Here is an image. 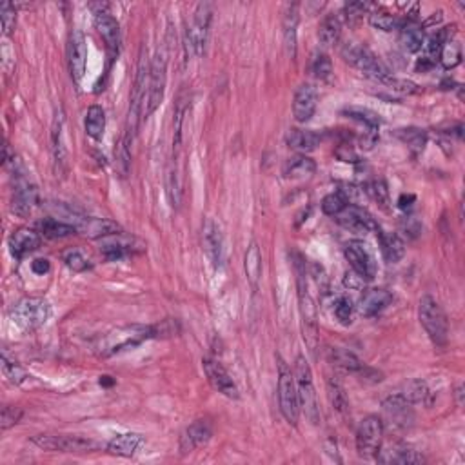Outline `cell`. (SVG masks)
I'll list each match as a JSON object with an SVG mask.
<instances>
[{
	"mask_svg": "<svg viewBox=\"0 0 465 465\" xmlns=\"http://www.w3.org/2000/svg\"><path fill=\"white\" fill-rule=\"evenodd\" d=\"M39 205V189L15 169V191L11 198V213L16 217H29Z\"/></svg>",
	"mask_w": 465,
	"mask_h": 465,
	"instance_id": "4fadbf2b",
	"label": "cell"
},
{
	"mask_svg": "<svg viewBox=\"0 0 465 465\" xmlns=\"http://www.w3.org/2000/svg\"><path fill=\"white\" fill-rule=\"evenodd\" d=\"M369 24L373 26L374 29H380V31H394V29H400L402 21L397 15H393L387 9H374V11L369 13Z\"/></svg>",
	"mask_w": 465,
	"mask_h": 465,
	"instance_id": "60d3db41",
	"label": "cell"
},
{
	"mask_svg": "<svg viewBox=\"0 0 465 465\" xmlns=\"http://www.w3.org/2000/svg\"><path fill=\"white\" fill-rule=\"evenodd\" d=\"M434 66V61H431V58H427V56H421L420 61L417 62V71H421L425 73L427 69H431Z\"/></svg>",
	"mask_w": 465,
	"mask_h": 465,
	"instance_id": "6125c7cd",
	"label": "cell"
},
{
	"mask_svg": "<svg viewBox=\"0 0 465 465\" xmlns=\"http://www.w3.org/2000/svg\"><path fill=\"white\" fill-rule=\"evenodd\" d=\"M369 8L371 4H367V2H349V4H345L344 11H345V16H347V21L354 22Z\"/></svg>",
	"mask_w": 465,
	"mask_h": 465,
	"instance_id": "9f6ffc18",
	"label": "cell"
},
{
	"mask_svg": "<svg viewBox=\"0 0 465 465\" xmlns=\"http://www.w3.org/2000/svg\"><path fill=\"white\" fill-rule=\"evenodd\" d=\"M418 318H420L421 327H424V331L434 345L441 347V345L447 344L449 320H447V315L441 309V305L429 295L421 297L420 305H418Z\"/></svg>",
	"mask_w": 465,
	"mask_h": 465,
	"instance_id": "5b68a950",
	"label": "cell"
},
{
	"mask_svg": "<svg viewBox=\"0 0 465 465\" xmlns=\"http://www.w3.org/2000/svg\"><path fill=\"white\" fill-rule=\"evenodd\" d=\"M378 240H380L382 247V257H384L385 262L389 264H397L404 258L405 255V242L402 240L400 235L397 232H384L378 231Z\"/></svg>",
	"mask_w": 465,
	"mask_h": 465,
	"instance_id": "f1b7e54d",
	"label": "cell"
},
{
	"mask_svg": "<svg viewBox=\"0 0 465 465\" xmlns=\"http://www.w3.org/2000/svg\"><path fill=\"white\" fill-rule=\"evenodd\" d=\"M344 255L347 258L349 265L353 267L354 273L364 280H373L377 275V262L367 245L360 240H351L345 244Z\"/></svg>",
	"mask_w": 465,
	"mask_h": 465,
	"instance_id": "5bb4252c",
	"label": "cell"
},
{
	"mask_svg": "<svg viewBox=\"0 0 465 465\" xmlns=\"http://www.w3.org/2000/svg\"><path fill=\"white\" fill-rule=\"evenodd\" d=\"M115 380H111V377H101V385H113Z\"/></svg>",
	"mask_w": 465,
	"mask_h": 465,
	"instance_id": "be15d7a7",
	"label": "cell"
},
{
	"mask_svg": "<svg viewBox=\"0 0 465 465\" xmlns=\"http://www.w3.org/2000/svg\"><path fill=\"white\" fill-rule=\"evenodd\" d=\"M327 394L329 400H331V405L337 413H340L342 417H349V400L347 394H345V389L342 387L340 382L337 378H329L327 380Z\"/></svg>",
	"mask_w": 465,
	"mask_h": 465,
	"instance_id": "74e56055",
	"label": "cell"
},
{
	"mask_svg": "<svg viewBox=\"0 0 465 465\" xmlns=\"http://www.w3.org/2000/svg\"><path fill=\"white\" fill-rule=\"evenodd\" d=\"M213 6L209 2H200L193 13V22L188 29V53L200 56L208 44L209 28H211Z\"/></svg>",
	"mask_w": 465,
	"mask_h": 465,
	"instance_id": "8fae6325",
	"label": "cell"
},
{
	"mask_svg": "<svg viewBox=\"0 0 465 465\" xmlns=\"http://www.w3.org/2000/svg\"><path fill=\"white\" fill-rule=\"evenodd\" d=\"M397 137L400 138L404 144H407V148H409L414 155H420L425 149V144H427V135H425L424 129L418 128L398 129Z\"/></svg>",
	"mask_w": 465,
	"mask_h": 465,
	"instance_id": "ab89813d",
	"label": "cell"
},
{
	"mask_svg": "<svg viewBox=\"0 0 465 465\" xmlns=\"http://www.w3.org/2000/svg\"><path fill=\"white\" fill-rule=\"evenodd\" d=\"M315 171H317V164L313 158L305 157V155H295L284 165L285 178H305L311 177Z\"/></svg>",
	"mask_w": 465,
	"mask_h": 465,
	"instance_id": "d6a6232c",
	"label": "cell"
},
{
	"mask_svg": "<svg viewBox=\"0 0 465 465\" xmlns=\"http://www.w3.org/2000/svg\"><path fill=\"white\" fill-rule=\"evenodd\" d=\"M49 267H51V265H49V260H46V258H36V260L31 262L33 273L41 275V277L42 275L49 273Z\"/></svg>",
	"mask_w": 465,
	"mask_h": 465,
	"instance_id": "680465c9",
	"label": "cell"
},
{
	"mask_svg": "<svg viewBox=\"0 0 465 465\" xmlns=\"http://www.w3.org/2000/svg\"><path fill=\"white\" fill-rule=\"evenodd\" d=\"M149 81V62H148V51L142 48L140 58H138L137 66V76H135V84H133L131 98H129V113H128V124H126L124 138L133 144L135 137L138 133V126H140L142 116H144L145 108V82Z\"/></svg>",
	"mask_w": 465,
	"mask_h": 465,
	"instance_id": "7a4b0ae2",
	"label": "cell"
},
{
	"mask_svg": "<svg viewBox=\"0 0 465 465\" xmlns=\"http://www.w3.org/2000/svg\"><path fill=\"white\" fill-rule=\"evenodd\" d=\"M311 69H313L315 76L320 78V81H329L331 75H333V62L329 58L325 53H317L311 62Z\"/></svg>",
	"mask_w": 465,
	"mask_h": 465,
	"instance_id": "c3c4849f",
	"label": "cell"
},
{
	"mask_svg": "<svg viewBox=\"0 0 465 465\" xmlns=\"http://www.w3.org/2000/svg\"><path fill=\"white\" fill-rule=\"evenodd\" d=\"M447 39H451L449 28L440 29L438 33L431 35L429 39H427V44H424L425 46V56H427V58H431V61H436L438 56H440V51H441V48H444V44Z\"/></svg>",
	"mask_w": 465,
	"mask_h": 465,
	"instance_id": "f6af8a7d",
	"label": "cell"
},
{
	"mask_svg": "<svg viewBox=\"0 0 465 465\" xmlns=\"http://www.w3.org/2000/svg\"><path fill=\"white\" fill-rule=\"evenodd\" d=\"M297 269V284H298V307H300L302 318V333H304L305 344L309 345V351L315 353L318 347V313L317 304L309 293L307 275H305V262L302 257H297L295 262Z\"/></svg>",
	"mask_w": 465,
	"mask_h": 465,
	"instance_id": "6da1fadb",
	"label": "cell"
},
{
	"mask_svg": "<svg viewBox=\"0 0 465 465\" xmlns=\"http://www.w3.org/2000/svg\"><path fill=\"white\" fill-rule=\"evenodd\" d=\"M202 232H204L202 238H204L205 255H208L209 260L213 262V265H220L222 251H224V247H222V245H224V240H222L220 228H218L213 220H208Z\"/></svg>",
	"mask_w": 465,
	"mask_h": 465,
	"instance_id": "4316f807",
	"label": "cell"
},
{
	"mask_svg": "<svg viewBox=\"0 0 465 465\" xmlns=\"http://www.w3.org/2000/svg\"><path fill=\"white\" fill-rule=\"evenodd\" d=\"M213 434V427L208 420H197L189 425L180 438V451L182 454H188L195 451L200 445L208 444Z\"/></svg>",
	"mask_w": 465,
	"mask_h": 465,
	"instance_id": "7402d4cb",
	"label": "cell"
},
{
	"mask_svg": "<svg viewBox=\"0 0 465 465\" xmlns=\"http://www.w3.org/2000/svg\"><path fill=\"white\" fill-rule=\"evenodd\" d=\"M33 444L44 451L55 453H91L98 445L93 440L75 434H39L33 438Z\"/></svg>",
	"mask_w": 465,
	"mask_h": 465,
	"instance_id": "30bf717a",
	"label": "cell"
},
{
	"mask_svg": "<svg viewBox=\"0 0 465 465\" xmlns=\"http://www.w3.org/2000/svg\"><path fill=\"white\" fill-rule=\"evenodd\" d=\"M414 200H417V197L414 195H400V198H398V208L400 209H409L411 205L414 204Z\"/></svg>",
	"mask_w": 465,
	"mask_h": 465,
	"instance_id": "94428289",
	"label": "cell"
},
{
	"mask_svg": "<svg viewBox=\"0 0 465 465\" xmlns=\"http://www.w3.org/2000/svg\"><path fill=\"white\" fill-rule=\"evenodd\" d=\"M456 394H458V405H461V394H464V387H458Z\"/></svg>",
	"mask_w": 465,
	"mask_h": 465,
	"instance_id": "e7e4bbea",
	"label": "cell"
},
{
	"mask_svg": "<svg viewBox=\"0 0 465 465\" xmlns=\"http://www.w3.org/2000/svg\"><path fill=\"white\" fill-rule=\"evenodd\" d=\"M329 362L337 367V369L344 371L349 374H360V371L364 369L365 364L357 357L354 353L347 351V349H329Z\"/></svg>",
	"mask_w": 465,
	"mask_h": 465,
	"instance_id": "f546056e",
	"label": "cell"
},
{
	"mask_svg": "<svg viewBox=\"0 0 465 465\" xmlns=\"http://www.w3.org/2000/svg\"><path fill=\"white\" fill-rule=\"evenodd\" d=\"M342 56L347 64H351L353 68H357L362 75L369 76L373 81H378L384 84L393 73L389 71V68L371 51L369 48L360 44H347L342 49Z\"/></svg>",
	"mask_w": 465,
	"mask_h": 465,
	"instance_id": "8992f818",
	"label": "cell"
},
{
	"mask_svg": "<svg viewBox=\"0 0 465 465\" xmlns=\"http://www.w3.org/2000/svg\"><path fill=\"white\" fill-rule=\"evenodd\" d=\"M131 144L126 140L124 137L118 140V145L115 149V160H116V168L121 171L122 177H126L129 173V165H131V151H129Z\"/></svg>",
	"mask_w": 465,
	"mask_h": 465,
	"instance_id": "7dc6e473",
	"label": "cell"
},
{
	"mask_svg": "<svg viewBox=\"0 0 465 465\" xmlns=\"http://www.w3.org/2000/svg\"><path fill=\"white\" fill-rule=\"evenodd\" d=\"M93 22H95L96 31L101 33L102 41H104L109 55L116 56L118 48H121V26H118V22H116L115 16H113L109 11H106V9L101 8L98 11H95Z\"/></svg>",
	"mask_w": 465,
	"mask_h": 465,
	"instance_id": "e0dca14e",
	"label": "cell"
},
{
	"mask_svg": "<svg viewBox=\"0 0 465 465\" xmlns=\"http://www.w3.org/2000/svg\"><path fill=\"white\" fill-rule=\"evenodd\" d=\"M165 82H168V55L164 49H158L153 56L151 64H149V81H148V101H145L144 116L148 118L149 115L157 111L158 106L164 101L165 93Z\"/></svg>",
	"mask_w": 465,
	"mask_h": 465,
	"instance_id": "ba28073f",
	"label": "cell"
},
{
	"mask_svg": "<svg viewBox=\"0 0 465 465\" xmlns=\"http://www.w3.org/2000/svg\"><path fill=\"white\" fill-rule=\"evenodd\" d=\"M51 317V305L44 298L28 297L16 302L9 313V320L22 333H31L35 329L42 327Z\"/></svg>",
	"mask_w": 465,
	"mask_h": 465,
	"instance_id": "3957f363",
	"label": "cell"
},
{
	"mask_svg": "<svg viewBox=\"0 0 465 465\" xmlns=\"http://www.w3.org/2000/svg\"><path fill=\"white\" fill-rule=\"evenodd\" d=\"M51 153L55 160L56 171H62L66 168V158H68V149L64 145V113L56 111L51 126Z\"/></svg>",
	"mask_w": 465,
	"mask_h": 465,
	"instance_id": "cb8c5ba5",
	"label": "cell"
},
{
	"mask_svg": "<svg viewBox=\"0 0 465 465\" xmlns=\"http://www.w3.org/2000/svg\"><path fill=\"white\" fill-rule=\"evenodd\" d=\"M244 267L249 285L253 289H258V282H260L262 277V255L257 242H251V245H249L247 251H245Z\"/></svg>",
	"mask_w": 465,
	"mask_h": 465,
	"instance_id": "1f68e13d",
	"label": "cell"
},
{
	"mask_svg": "<svg viewBox=\"0 0 465 465\" xmlns=\"http://www.w3.org/2000/svg\"><path fill=\"white\" fill-rule=\"evenodd\" d=\"M287 145L297 149L300 153H309L317 149V145L322 142V137L318 133L309 131V129H291L287 133Z\"/></svg>",
	"mask_w": 465,
	"mask_h": 465,
	"instance_id": "4dcf8cb0",
	"label": "cell"
},
{
	"mask_svg": "<svg viewBox=\"0 0 465 465\" xmlns=\"http://www.w3.org/2000/svg\"><path fill=\"white\" fill-rule=\"evenodd\" d=\"M0 22H2V31L4 35H11L16 26V9L11 2H2L0 6Z\"/></svg>",
	"mask_w": 465,
	"mask_h": 465,
	"instance_id": "816d5d0a",
	"label": "cell"
},
{
	"mask_svg": "<svg viewBox=\"0 0 465 465\" xmlns=\"http://www.w3.org/2000/svg\"><path fill=\"white\" fill-rule=\"evenodd\" d=\"M278 405H280L282 417L291 425H297L300 418L297 382H295V373L291 367L280 357H278Z\"/></svg>",
	"mask_w": 465,
	"mask_h": 465,
	"instance_id": "52a82bcc",
	"label": "cell"
},
{
	"mask_svg": "<svg viewBox=\"0 0 465 465\" xmlns=\"http://www.w3.org/2000/svg\"><path fill=\"white\" fill-rule=\"evenodd\" d=\"M362 191L371 198V200L377 202L384 211H387L391 205V195H389V188L385 184V180L382 178H377V180H371L362 188Z\"/></svg>",
	"mask_w": 465,
	"mask_h": 465,
	"instance_id": "f35d334b",
	"label": "cell"
},
{
	"mask_svg": "<svg viewBox=\"0 0 465 465\" xmlns=\"http://www.w3.org/2000/svg\"><path fill=\"white\" fill-rule=\"evenodd\" d=\"M377 460L380 461V464L411 465V464H421V461H425V458L421 456L418 451H414L411 445L393 444L389 445L387 449L378 451Z\"/></svg>",
	"mask_w": 465,
	"mask_h": 465,
	"instance_id": "ffe728a7",
	"label": "cell"
},
{
	"mask_svg": "<svg viewBox=\"0 0 465 465\" xmlns=\"http://www.w3.org/2000/svg\"><path fill=\"white\" fill-rule=\"evenodd\" d=\"M106 131V113L101 106H91L86 113V133L93 140H101Z\"/></svg>",
	"mask_w": 465,
	"mask_h": 465,
	"instance_id": "d590c367",
	"label": "cell"
},
{
	"mask_svg": "<svg viewBox=\"0 0 465 465\" xmlns=\"http://www.w3.org/2000/svg\"><path fill=\"white\" fill-rule=\"evenodd\" d=\"M338 224L353 232H378L380 225L377 224L374 217L362 205L349 204L344 211L337 217Z\"/></svg>",
	"mask_w": 465,
	"mask_h": 465,
	"instance_id": "9a60e30c",
	"label": "cell"
},
{
	"mask_svg": "<svg viewBox=\"0 0 465 465\" xmlns=\"http://www.w3.org/2000/svg\"><path fill=\"white\" fill-rule=\"evenodd\" d=\"M398 394H402L411 404H424L427 400V397H429V389H427L425 382L411 380L407 384H404V387H402Z\"/></svg>",
	"mask_w": 465,
	"mask_h": 465,
	"instance_id": "b9f144b4",
	"label": "cell"
},
{
	"mask_svg": "<svg viewBox=\"0 0 465 465\" xmlns=\"http://www.w3.org/2000/svg\"><path fill=\"white\" fill-rule=\"evenodd\" d=\"M384 421L380 417L364 418L357 429V451L362 458H377L384 441Z\"/></svg>",
	"mask_w": 465,
	"mask_h": 465,
	"instance_id": "9c48e42d",
	"label": "cell"
},
{
	"mask_svg": "<svg viewBox=\"0 0 465 465\" xmlns=\"http://www.w3.org/2000/svg\"><path fill=\"white\" fill-rule=\"evenodd\" d=\"M64 262H66V265L71 269V271H75V273H82V271H86V269L91 267L88 258H86L81 251H76V249L68 251V253L64 255Z\"/></svg>",
	"mask_w": 465,
	"mask_h": 465,
	"instance_id": "f5cc1de1",
	"label": "cell"
},
{
	"mask_svg": "<svg viewBox=\"0 0 465 465\" xmlns=\"http://www.w3.org/2000/svg\"><path fill=\"white\" fill-rule=\"evenodd\" d=\"M342 35V24L338 21L337 15L324 16V21L318 26V41L322 46H334L340 41Z\"/></svg>",
	"mask_w": 465,
	"mask_h": 465,
	"instance_id": "e575fe53",
	"label": "cell"
},
{
	"mask_svg": "<svg viewBox=\"0 0 465 465\" xmlns=\"http://www.w3.org/2000/svg\"><path fill=\"white\" fill-rule=\"evenodd\" d=\"M391 302H393V295L387 289H367L358 304V313L365 318H373L380 315Z\"/></svg>",
	"mask_w": 465,
	"mask_h": 465,
	"instance_id": "44dd1931",
	"label": "cell"
},
{
	"mask_svg": "<svg viewBox=\"0 0 465 465\" xmlns=\"http://www.w3.org/2000/svg\"><path fill=\"white\" fill-rule=\"evenodd\" d=\"M39 229H41V235H44L46 238H66L78 232L75 225L68 224L64 220H58V218H44L39 224Z\"/></svg>",
	"mask_w": 465,
	"mask_h": 465,
	"instance_id": "8d00e7d4",
	"label": "cell"
},
{
	"mask_svg": "<svg viewBox=\"0 0 465 465\" xmlns=\"http://www.w3.org/2000/svg\"><path fill=\"white\" fill-rule=\"evenodd\" d=\"M144 445V436L138 433H124L116 434L108 444V451L116 456L131 458Z\"/></svg>",
	"mask_w": 465,
	"mask_h": 465,
	"instance_id": "83f0119b",
	"label": "cell"
},
{
	"mask_svg": "<svg viewBox=\"0 0 465 465\" xmlns=\"http://www.w3.org/2000/svg\"><path fill=\"white\" fill-rule=\"evenodd\" d=\"M402 225H404V229H405V231H407V232H409L411 237H417L418 232H420V229H421V228H420V224H418V220H417V218H414V217L405 218L404 224H402Z\"/></svg>",
	"mask_w": 465,
	"mask_h": 465,
	"instance_id": "91938a15",
	"label": "cell"
},
{
	"mask_svg": "<svg viewBox=\"0 0 465 465\" xmlns=\"http://www.w3.org/2000/svg\"><path fill=\"white\" fill-rule=\"evenodd\" d=\"M202 367H204V373L208 377L209 384L215 391H218L224 397L232 398V400H237L240 394H238V387L237 384L232 382L231 374L225 371V367L222 364H218L217 360H213V358H204L202 360Z\"/></svg>",
	"mask_w": 465,
	"mask_h": 465,
	"instance_id": "2e32d148",
	"label": "cell"
},
{
	"mask_svg": "<svg viewBox=\"0 0 465 465\" xmlns=\"http://www.w3.org/2000/svg\"><path fill=\"white\" fill-rule=\"evenodd\" d=\"M101 251L108 260H118V258L131 253V245L128 240H122L121 232H115V235H108L102 238Z\"/></svg>",
	"mask_w": 465,
	"mask_h": 465,
	"instance_id": "836d02e7",
	"label": "cell"
},
{
	"mask_svg": "<svg viewBox=\"0 0 465 465\" xmlns=\"http://www.w3.org/2000/svg\"><path fill=\"white\" fill-rule=\"evenodd\" d=\"M440 62L445 69H454L461 62V46L447 39L440 51Z\"/></svg>",
	"mask_w": 465,
	"mask_h": 465,
	"instance_id": "7bdbcfd3",
	"label": "cell"
},
{
	"mask_svg": "<svg viewBox=\"0 0 465 465\" xmlns=\"http://www.w3.org/2000/svg\"><path fill=\"white\" fill-rule=\"evenodd\" d=\"M318 104V91L313 84H302L295 91L293 115L297 122H309L313 118Z\"/></svg>",
	"mask_w": 465,
	"mask_h": 465,
	"instance_id": "d6986e66",
	"label": "cell"
},
{
	"mask_svg": "<svg viewBox=\"0 0 465 465\" xmlns=\"http://www.w3.org/2000/svg\"><path fill=\"white\" fill-rule=\"evenodd\" d=\"M41 232L33 231V229L22 228L16 229L9 237V247H11V255L16 260H22L26 255L33 253L39 245H41Z\"/></svg>",
	"mask_w": 465,
	"mask_h": 465,
	"instance_id": "603a6c76",
	"label": "cell"
},
{
	"mask_svg": "<svg viewBox=\"0 0 465 465\" xmlns=\"http://www.w3.org/2000/svg\"><path fill=\"white\" fill-rule=\"evenodd\" d=\"M86 58H88V46H86L84 33L75 29L69 36V46H68V62H69V73L71 78L81 84V81L84 78L86 73Z\"/></svg>",
	"mask_w": 465,
	"mask_h": 465,
	"instance_id": "ac0fdd59",
	"label": "cell"
},
{
	"mask_svg": "<svg viewBox=\"0 0 465 465\" xmlns=\"http://www.w3.org/2000/svg\"><path fill=\"white\" fill-rule=\"evenodd\" d=\"M2 373L15 385H21L22 382H26L29 378L24 367L21 364H16L15 360H11V358H8V354H2Z\"/></svg>",
	"mask_w": 465,
	"mask_h": 465,
	"instance_id": "ee69618b",
	"label": "cell"
},
{
	"mask_svg": "<svg viewBox=\"0 0 465 465\" xmlns=\"http://www.w3.org/2000/svg\"><path fill=\"white\" fill-rule=\"evenodd\" d=\"M333 311H334V317H337V320L340 322L342 325H351V322H353L354 305L347 297L337 298Z\"/></svg>",
	"mask_w": 465,
	"mask_h": 465,
	"instance_id": "f907efd6",
	"label": "cell"
},
{
	"mask_svg": "<svg viewBox=\"0 0 465 465\" xmlns=\"http://www.w3.org/2000/svg\"><path fill=\"white\" fill-rule=\"evenodd\" d=\"M337 157L340 158L342 162H351V164H357V162H360V158H358L357 153L351 149V145L344 144L340 145V148L337 149Z\"/></svg>",
	"mask_w": 465,
	"mask_h": 465,
	"instance_id": "6f0895ef",
	"label": "cell"
},
{
	"mask_svg": "<svg viewBox=\"0 0 465 465\" xmlns=\"http://www.w3.org/2000/svg\"><path fill=\"white\" fill-rule=\"evenodd\" d=\"M400 42L404 46L405 51L418 53L424 48L425 36H424V26H420L417 22L414 16L407 19L405 22H402L400 26Z\"/></svg>",
	"mask_w": 465,
	"mask_h": 465,
	"instance_id": "484cf974",
	"label": "cell"
},
{
	"mask_svg": "<svg viewBox=\"0 0 465 465\" xmlns=\"http://www.w3.org/2000/svg\"><path fill=\"white\" fill-rule=\"evenodd\" d=\"M384 84L391 86L394 91H400V93H409V95H413V93H420V88H418L414 82L405 81V78H397V76H393V75H391L389 78L384 82Z\"/></svg>",
	"mask_w": 465,
	"mask_h": 465,
	"instance_id": "11a10c76",
	"label": "cell"
},
{
	"mask_svg": "<svg viewBox=\"0 0 465 465\" xmlns=\"http://www.w3.org/2000/svg\"><path fill=\"white\" fill-rule=\"evenodd\" d=\"M347 205V200L342 197L340 193H329V195L324 197V200H322V211H324L325 215H329V217H338Z\"/></svg>",
	"mask_w": 465,
	"mask_h": 465,
	"instance_id": "bcb514c9",
	"label": "cell"
},
{
	"mask_svg": "<svg viewBox=\"0 0 465 465\" xmlns=\"http://www.w3.org/2000/svg\"><path fill=\"white\" fill-rule=\"evenodd\" d=\"M345 115L349 118H353V121L360 122L364 128H377L380 126V118H378L377 113L369 111V109H358V108H351L345 111Z\"/></svg>",
	"mask_w": 465,
	"mask_h": 465,
	"instance_id": "681fc988",
	"label": "cell"
},
{
	"mask_svg": "<svg viewBox=\"0 0 465 465\" xmlns=\"http://www.w3.org/2000/svg\"><path fill=\"white\" fill-rule=\"evenodd\" d=\"M22 418L21 407H13V405H4L2 407V414H0V429L8 431L9 427H13L15 424H19V420Z\"/></svg>",
	"mask_w": 465,
	"mask_h": 465,
	"instance_id": "db71d44e",
	"label": "cell"
},
{
	"mask_svg": "<svg viewBox=\"0 0 465 465\" xmlns=\"http://www.w3.org/2000/svg\"><path fill=\"white\" fill-rule=\"evenodd\" d=\"M300 22V11L298 4H289L284 15V46L287 56L293 61L297 56V31Z\"/></svg>",
	"mask_w": 465,
	"mask_h": 465,
	"instance_id": "d4e9b609",
	"label": "cell"
},
{
	"mask_svg": "<svg viewBox=\"0 0 465 465\" xmlns=\"http://www.w3.org/2000/svg\"><path fill=\"white\" fill-rule=\"evenodd\" d=\"M295 382H297V393H298V405H300V413L305 414L309 421L317 425L320 421V407H318L317 389L313 384V373L309 367L307 360L304 357L297 358V365H295Z\"/></svg>",
	"mask_w": 465,
	"mask_h": 465,
	"instance_id": "277c9868",
	"label": "cell"
},
{
	"mask_svg": "<svg viewBox=\"0 0 465 465\" xmlns=\"http://www.w3.org/2000/svg\"><path fill=\"white\" fill-rule=\"evenodd\" d=\"M382 411H384V418H382L384 427L389 425L394 431H405L414 424L413 404L398 393L391 394L382 402Z\"/></svg>",
	"mask_w": 465,
	"mask_h": 465,
	"instance_id": "7c38bea8",
	"label": "cell"
}]
</instances>
